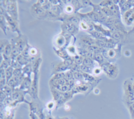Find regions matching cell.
<instances>
[{
    "label": "cell",
    "mask_w": 134,
    "mask_h": 119,
    "mask_svg": "<svg viewBox=\"0 0 134 119\" xmlns=\"http://www.w3.org/2000/svg\"><path fill=\"white\" fill-rule=\"evenodd\" d=\"M0 6L3 7L14 20L18 21V3L16 1H2L0 2Z\"/></svg>",
    "instance_id": "cell-1"
},
{
    "label": "cell",
    "mask_w": 134,
    "mask_h": 119,
    "mask_svg": "<svg viewBox=\"0 0 134 119\" xmlns=\"http://www.w3.org/2000/svg\"><path fill=\"white\" fill-rule=\"evenodd\" d=\"M121 48V44L119 43L114 48L104 50L103 55L105 59H107V61L112 63L120 57Z\"/></svg>",
    "instance_id": "cell-2"
},
{
    "label": "cell",
    "mask_w": 134,
    "mask_h": 119,
    "mask_svg": "<svg viewBox=\"0 0 134 119\" xmlns=\"http://www.w3.org/2000/svg\"><path fill=\"white\" fill-rule=\"evenodd\" d=\"M100 68H102L103 72H105L110 78H115L119 72V69L117 65L108 61H105L100 66Z\"/></svg>",
    "instance_id": "cell-3"
},
{
    "label": "cell",
    "mask_w": 134,
    "mask_h": 119,
    "mask_svg": "<svg viewBox=\"0 0 134 119\" xmlns=\"http://www.w3.org/2000/svg\"><path fill=\"white\" fill-rule=\"evenodd\" d=\"M0 12H1V15H3L5 17V20H6L11 30L14 32L18 33V35H21V32H20L18 21H15V20H14L12 17H11L10 15L8 14V13L6 11V10L3 7L0 6Z\"/></svg>",
    "instance_id": "cell-4"
},
{
    "label": "cell",
    "mask_w": 134,
    "mask_h": 119,
    "mask_svg": "<svg viewBox=\"0 0 134 119\" xmlns=\"http://www.w3.org/2000/svg\"><path fill=\"white\" fill-rule=\"evenodd\" d=\"M124 90L125 100L127 104L131 105L134 103V86L130 80H127L124 82Z\"/></svg>",
    "instance_id": "cell-5"
},
{
    "label": "cell",
    "mask_w": 134,
    "mask_h": 119,
    "mask_svg": "<svg viewBox=\"0 0 134 119\" xmlns=\"http://www.w3.org/2000/svg\"><path fill=\"white\" fill-rule=\"evenodd\" d=\"M31 14L34 17L38 20L47 18V13L42 8V5L38 2L34 3L31 8Z\"/></svg>",
    "instance_id": "cell-6"
},
{
    "label": "cell",
    "mask_w": 134,
    "mask_h": 119,
    "mask_svg": "<svg viewBox=\"0 0 134 119\" xmlns=\"http://www.w3.org/2000/svg\"><path fill=\"white\" fill-rule=\"evenodd\" d=\"M10 43L14 44L18 49V50L21 52H21L24 50L27 45L28 44L27 36L24 35V34L18 35L17 37L14 38L12 39Z\"/></svg>",
    "instance_id": "cell-7"
},
{
    "label": "cell",
    "mask_w": 134,
    "mask_h": 119,
    "mask_svg": "<svg viewBox=\"0 0 134 119\" xmlns=\"http://www.w3.org/2000/svg\"><path fill=\"white\" fill-rule=\"evenodd\" d=\"M79 42L78 45H79V46L78 47H86V46H97L96 40L93 38L90 35L82 34V35H81V36H79Z\"/></svg>",
    "instance_id": "cell-8"
},
{
    "label": "cell",
    "mask_w": 134,
    "mask_h": 119,
    "mask_svg": "<svg viewBox=\"0 0 134 119\" xmlns=\"http://www.w3.org/2000/svg\"><path fill=\"white\" fill-rule=\"evenodd\" d=\"M61 28H62V31L68 32L69 34H72L73 36H75V35H76L79 31V26H76L72 23H69V22H63L61 25Z\"/></svg>",
    "instance_id": "cell-9"
},
{
    "label": "cell",
    "mask_w": 134,
    "mask_h": 119,
    "mask_svg": "<svg viewBox=\"0 0 134 119\" xmlns=\"http://www.w3.org/2000/svg\"><path fill=\"white\" fill-rule=\"evenodd\" d=\"M124 23L128 26H130L134 23V8L124 13L123 15Z\"/></svg>",
    "instance_id": "cell-10"
},
{
    "label": "cell",
    "mask_w": 134,
    "mask_h": 119,
    "mask_svg": "<svg viewBox=\"0 0 134 119\" xmlns=\"http://www.w3.org/2000/svg\"><path fill=\"white\" fill-rule=\"evenodd\" d=\"M69 70V68L64 64V61L60 62L52 63V73L54 74L59 72H65Z\"/></svg>",
    "instance_id": "cell-11"
},
{
    "label": "cell",
    "mask_w": 134,
    "mask_h": 119,
    "mask_svg": "<svg viewBox=\"0 0 134 119\" xmlns=\"http://www.w3.org/2000/svg\"><path fill=\"white\" fill-rule=\"evenodd\" d=\"M54 44L58 49H64V47H67L66 40L63 34H60L59 35H57L54 39Z\"/></svg>",
    "instance_id": "cell-12"
},
{
    "label": "cell",
    "mask_w": 134,
    "mask_h": 119,
    "mask_svg": "<svg viewBox=\"0 0 134 119\" xmlns=\"http://www.w3.org/2000/svg\"><path fill=\"white\" fill-rule=\"evenodd\" d=\"M127 34H125L124 32H120V31H117V32H112L111 34V38L113 39L115 41L121 43V41H124L126 40V35Z\"/></svg>",
    "instance_id": "cell-13"
},
{
    "label": "cell",
    "mask_w": 134,
    "mask_h": 119,
    "mask_svg": "<svg viewBox=\"0 0 134 119\" xmlns=\"http://www.w3.org/2000/svg\"><path fill=\"white\" fill-rule=\"evenodd\" d=\"M32 80L30 77H27L26 76L25 78L24 79L23 82L20 85V88H19L20 90H23V91L27 92L30 89L31 86H32Z\"/></svg>",
    "instance_id": "cell-14"
},
{
    "label": "cell",
    "mask_w": 134,
    "mask_h": 119,
    "mask_svg": "<svg viewBox=\"0 0 134 119\" xmlns=\"http://www.w3.org/2000/svg\"><path fill=\"white\" fill-rule=\"evenodd\" d=\"M94 26V30L97 31V32H100L103 35H105V37H107V38H111V32L109 29H105L102 27V25L100 23H94L93 24Z\"/></svg>",
    "instance_id": "cell-15"
},
{
    "label": "cell",
    "mask_w": 134,
    "mask_h": 119,
    "mask_svg": "<svg viewBox=\"0 0 134 119\" xmlns=\"http://www.w3.org/2000/svg\"><path fill=\"white\" fill-rule=\"evenodd\" d=\"M76 51H77V54L82 56V58H94V53H92L90 51L87 50L85 48H82V47H77L76 48Z\"/></svg>",
    "instance_id": "cell-16"
},
{
    "label": "cell",
    "mask_w": 134,
    "mask_h": 119,
    "mask_svg": "<svg viewBox=\"0 0 134 119\" xmlns=\"http://www.w3.org/2000/svg\"><path fill=\"white\" fill-rule=\"evenodd\" d=\"M66 2V1H65ZM64 1H63V3H64V8H63V11L65 13V15H73V14L76 13L75 10V8H73V6L72 5L71 3H70V1L69 3H66Z\"/></svg>",
    "instance_id": "cell-17"
},
{
    "label": "cell",
    "mask_w": 134,
    "mask_h": 119,
    "mask_svg": "<svg viewBox=\"0 0 134 119\" xmlns=\"http://www.w3.org/2000/svg\"><path fill=\"white\" fill-rule=\"evenodd\" d=\"M54 50L55 53H57L58 56L60 57L64 60H66V59H68L69 58H72L71 56H70L69 53L67 52V51L65 49H58L57 47H54Z\"/></svg>",
    "instance_id": "cell-18"
},
{
    "label": "cell",
    "mask_w": 134,
    "mask_h": 119,
    "mask_svg": "<svg viewBox=\"0 0 134 119\" xmlns=\"http://www.w3.org/2000/svg\"><path fill=\"white\" fill-rule=\"evenodd\" d=\"M8 23L7 22L5 18V17L3 15H0V27H1V29L3 31V33H4L5 35H7V30L9 29V27H8Z\"/></svg>",
    "instance_id": "cell-19"
},
{
    "label": "cell",
    "mask_w": 134,
    "mask_h": 119,
    "mask_svg": "<svg viewBox=\"0 0 134 119\" xmlns=\"http://www.w3.org/2000/svg\"><path fill=\"white\" fill-rule=\"evenodd\" d=\"M22 71L23 74H24L25 76L30 77L32 76V74L33 73V69H32V62L27 64L25 66L22 68Z\"/></svg>",
    "instance_id": "cell-20"
},
{
    "label": "cell",
    "mask_w": 134,
    "mask_h": 119,
    "mask_svg": "<svg viewBox=\"0 0 134 119\" xmlns=\"http://www.w3.org/2000/svg\"><path fill=\"white\" fill-rule=\"evenodd\" d=\"M88 33L89 34V35H90L91 36L93 37V38H94L95 40H105V39L107 38V37H105V35H103L101 33H100V32H97V31L96 30H94H94L91 31V32H88Z\"/></svg>",
    "instance_id": "cell-21"
},
{
    "label": "cell",
    "mask_w": 134,
    "mask_h": 119,
    "mask_svg": "<svg viewBox=\"0 0 134 119\" xmlns=\"http://www.w3.org/2000/svg\"><path fill=\"white\" fill-rule=\"evenodd\" d=\"M86 15L88 17V18L90 19L93 23H99V15H98L97 13H95L94 11H93V10L90 12H88L86 14Z\"/></svg>",
    "instance_id": "cell-22"
},
{
    "label": "cell",
    "mask_w": 134,
    "mask_h": 119,
    "mask_svg": "<svg viewBox=\"0 0 134 119\" xmlns=\"http://www.w3.org/2000/svg\"><path fill=\"white\" fill-rule=\"evenodd\" d=\"M105 58H104L103 53H94L93 59L95 62H97L100 66L105 62Z\"/></svg>",
    "instance_id": "cell-23"
},
{
    "label": "cell",
    "mask_w": 134,
    "mask_h": 119,
    "mask_svg": "<svg viewBox=\"0 0 134 119\" xmlns=\"http://www.w3.org/2000/svg\"><path fill=\"white\" fill-rule=\"evenodd\" d=\"M14 90H15V89L12 88V87L9 86L8 84H6V85L4 87H3L2 88H1V91L3 92V93L6 95L7 97H8V96H12V95Z\"/></svg>",
    "instance_id": "cell-24"
},
{
    "label": "cell",
    "mask_w": 134,
    "mask_h": 119,
    "mask_svg": "<svg viewBox=\"0 0 134 119\" xmlns=\"http://www.w3.org/2000/svg\"><path fill=\"white\" fill-rule=\"evenodd\" d=\"M16 60L18 62L19 64H20V65L22 66V68H23L24 66H26V65H27V64L30 63V62L28 59H26V58H24V57L21 55V54H20V55L16 58Z\"/></svg>",
    "instance_id": "cell-25"
},
{
    "label": "cell",
    "mask_w": 134,
    "mask_h": 119,
    "mask_svg": "<svg viewBox=\"0 0 134 119\" xmlns=\"http://www.w3.org/2000/svg\"><path fill=\"white\" fill-rule=\"evenodd\" d=\"M66 51L70 55V56L74 57L77 54V51H76V47L74 45H69L66 47Z\"/></svg>",
    "instance_id": "cell-26"
},
{
    "label": "cell",
    "mask_w": 134,
    "mask_h": 119,
    "mask_svg": "<svg viewBox=\"0 0 134 119\" xmlns=\"http://www.w3.org/2000/svg\"><path fill=\"white\" fill-rule=\"evenodd\" d=\"M131 8H132V5H131V2H130V1H127L125 3V4L120 8L121 13V14L123 15L124 13H125L126 11H129L130 9H131Z\"/></svg>",
    "instance_id": "cell-27"
},
{
    "label": "cell",
    "mask_w": 134,
    "mask_h": 119,
    "mask_svg": "<svg viewBox=\"0 0 134 119\" xmlns=\"http://www.w3.org/2000/svg\"><path fill=\"white\" fill-rule=\"evenodd\" d=\"M14 69L13 68L12 66H9V68H8L5 70V75H6L7 82H8L11 78H12L13 76H14Z\"/></svg>",
    "instance_id": "cell-28"
},
{
    "label": "cell",
    "mask_w": 134,
    "mask_h": 119,
    "mask_svg": "<svg viewBox=\"0 0 134 119\" xmlns=\"http://www.w3.org/2000/svg\"><path fill=\"white\" fill-rule=\"evenodd\" d=\"M94 68L90 67V66H85V65H83V64L81 65V72H82V73L89 74H93V70Z\"/></svg>",
    "instance_id": "cell-29"
},
{
    "label": "cell",
    "mask_w": 134,
    "mask_h": 119,
    "mask_svg": "<svg viewBox=\"0 0 134 119\" xmlns=\"http://www.w3.org/2000/svg\"><path fill=\"white\" fill-rule=\"evenodd\" d=\"M83 65H85L87 66H90V67L94 68V60L93 58H85L83 59V62H82Z\"/></svg>",
    "instance_id": "cell-30"
},
{
    "label": "cell",
    "mask_w": 134,
    "mask_h": 119,
    "mask_svg": "<svg viewBox=\"0 0 134 119\" xmlns=\"http://www.w3.org/2000/svg\"><path fill=\"white\" fill-rule=\"evenodd\" d=\"M73 75L75 80L85 82V79H84V76L82 72H73Z\"/></svg>",
    "instance_id": "cell-31"
},
{
    "label": "cell",
    "mask_w": 134,
    "mask_h": 119,
    "mask_svg": "<svg viewBox=\"0 0 134 119\" xmlns=\"http://www.w3.org/2000/svg\"><path fill=\"white\" fill-rule=\"evenodd\" d=\"M10 41H8L6 40H4V39H2L0 41V49H1V53H3V52H4L5 49V47L6 46L9 44Z\"/></svg>",
    "instance_id": "cell-32"
},
{
    "label": "cell",
    "mask_w": 134,
    "mask_h": 119,
    "mask_svg": "<svg viewBox=\"0 0 134 119\" xmlns=\"http://www.w3.org/2000/svg\"><path fill=\"white\" fill-rule=\"evenodd\" d=\"M72 58L73 59V61L75 64H77V65H80V66L82 64L84 58H82V56H79V54H76V56H75L74 57H72Z\"/></svg>",
    "instance_id": "cell-33"
},
{
    "label": "cell",
    "mask_w": 134,
    "mask_h": 119,
    "mask_svg": "<svg viewBox=\"0 0 134 119\" xmlns=\"http://www.w3.org/2000/svg\"><path fill=\"white\" fill-rule=\"evenodd\" d=\"M71 5L73 6V8H75V10L76 11V13L78 12V11L80 9L82 8V5H81V3L80 2V1H71L70 2Z\"/></svg>",
    "instance_id": "cell-34"
},
{
    "label": "cell",
    "mask_w": 134,
    "mask_h": 119,
    "mask_svg": "<svg viewBox=\"0 0 134 119\" xmlns=\"http://www.w3.org/2000/svg\"><path fill=\"white\" fill-rule=\"evenodd\" d=\"M113 4V2L111 1V0H105V1H102L100 2V3H99V5H100L101 8H109L111 5Z\"/></svg>",
    "instance_id": "cell-35"
},
{
    "label": "cell",
    "mask_w": 134,
    "mask_h": 119,
    "mask_svg": "<svg viewBox=\"0 0 134 119\" xmlns=\"http://www.w3.org/2000/svg\"><path fill=\"white\" fill-rule=\"evenodd\" d=\"M65 78L68 82L69 81H71V80H75V78H74V75H73V72H72L71 70H69L66 71L65 72Z\"/></svg>",
    "instance_id": "cell-36"
},
{
    "label": "cell",
    "mask_w": 134,
    "mask_h": 119,
    "mask_svg": "<svg viewBox=\"0 0 134 119\" xmlns=\"http://www.w3.org/2000/svg\"><path fill=\"white\" fill-rule=\"evenodd\" d=\"M69 70H71L72 72H81V66L77 65V64H75V63L69 68Z\"/></svg>",
    "instance_id": "cell-37"
},
{
    "label": "cell",
    "mask_w": 134,
    "mask_h": 119,
    "mask_svg": "<svg viewBox=\"0 0 134 119\" xmlns=\"http://www.w3.org/2000/svg\"><path fill=\"white\" fill-rule=\"evenodd\" d=\"M65 78V72H59V73L54 74V76L51 78L50 80H56L62 79Z\"/></svg>",
    "instance_id": "cell-38"
},
{
    "label": "cell",
    "mask_w": 134,
    "mask_h": 119,
    "mask_svg": "<svg viewBox=\"0 0 134 119\" xmlns=\"http://www.w3.org/2000/svg\"><path fill=\"white\" fill-rule=\"evenodd\" d=\"M14 102V101L12 96H8V97L5 99V100L3 101V104H4L5 106H9L11 105L12 104H13Z\"/></svg>",
    "instance_id": "cell-39"
},
{
    "label": "cell",
    "mask_w": 134,
    "mask_h": 119,
    "mask_svg": "<svg viewBox=\"0 0 134 119\" xmlns=\"http://www.w3.org/2000/svg\"><path fill=\"white\" fill-rule=\"evenodd\" d=\"M102 72H103V70H102V68H100V67H94L93 70V74L94 75V76H99L100 74L102 73Z\"/></svg>",
    "instance_id": "cell-40"
},
{
    "label": "cell",
    "mask_w": 134,
    "mask_h": 119,
    "mask_svg": "<svg viewBox=\"0 0 134 119\" xmlns=\"http://www.w3.org/2000/svg\"><path fill=\"white\" fill-rule=\"evenodd\" d=\"M9 64L8 62H6L5 59H3V58L2 57V62H1V65H0V68L2 69H5L6 70L9 67Z\"/></svg>",
    "instance_id": "cell-41"
},
{
    "label": "cell",
    "mask_w": 134,
    "mask_h": 119,
    "mask_svg": "<svg viewBox=\"0 0 134 119\" xmlns=\"http://www.w3.org/2000/svg\"><path fill=\"white\" fill-rule=\"evenodd\" d=\"M23 74L22 68H15L14 70V76H20Z\"/></svg>",
    "instance_id": "cell-42"
},
{
    "label": "cell",
    "mask_w": 134,
    "mask_h": 119,
    "mask_svg": "<svg viewBox=\"0 0 134 119\" xmlns=\"http://www.w3.org/2000/svg\"><path fill=\"white\" fill-rule=\"evenodd\" d=\"M81 3V5H82V8H86V7L88 6V5H91V6L92 2L91 1H88V0H83V1H80Z\"/></svg>",
    "instance_id": "cell-43"
},
{
    "label": "cell",
    "mask_w": 134,
    "mask_h": 119,
    "mask_svg": "<svg viewBox=\"0 0 134 119\" xmlns=\"http://www.w3.org/2000/svg\"><path fill=\"white\" fill-rule=\"evenodd\" d=\"M6 98H7L6 95L3 92L1 91V102H2V103H3V101L5 100V99Z\"/></svg>",
    "instance_id": "cell-44"
},
{
    "label": "cell",
    "mask_w": 134,
    "mask_h": 119,
    "mask_svg": "<svg viewBox=\"0 0 134 119\" xmlns=\"http://www.w3.org/2000/svg\"><path fill=\"white\" fill-rule=\"evenodd\" d=\"M130 111H131L132 115H133L134 116V103L133 104H131V105L130 106Z\"/></svg>",
    "instance_id": "cell-45"
},
{
    "label": "cell",
    "mask_w": 134,
    "mask_h": 119,
    "mask_svg": "<svg viewBox=\"0 0 134 119\" xmlns=\"http://www.w3.org/2000/svg\"><path fill=\"white\" fill-rule=\"evenodd\" d=\"M54 106V102H50V103H48V109H52V107Z\"/></svg>",
    "instance_id": "cell-46"
},
{
    "label": "cell",
    "mask_w": 134,
    "mask_h": 119,
    "mask_svg": "<svg viewBox=\"0 0 134 119\" xmlns=\"http://www.w3.org/2000/svg\"><path fill=\"white\" fill-rule=\"evenodd\" d=\"M130 54H131V53H130V52L129 50H126L125 52V55L126 56H130Z\"/></svg>",
    "instance_id": "cell-47"
},
{
    "label": "cell",
    "mask_w": 134,
    "mask_h": 119,
    "mask_svg": "<svg viewBox=\"0 0 134 119\" xmlns=\"http://www.w3.org/2000/svg\"><path fill=\"white\" fill-rule=\"evenodd\" d=\"M31 116H32V119H38V117L36 116H35L34 114H31Z\"/></svg>",
    "instance_id": "cell-48"
},
{
    "label": "cell",
    "mask_w": 134,
    "mask_h": 119,
    "mask_svg": "<svg viewBox=\"0 0 134 119\" xmlns=\"http://www.w3.org/2000/svg\"><path fill=\"white\" fill-rule=\"evenodd\" d=\"M94 94H99V90L97 88L94 89Z\"/></svg>",
    "instance_id": "cell-49"
},
{
    "label": "cell",
    "mask_w": 134,
    "mask_h": 119,
    "mask_svg": "<svg viewBox=\"0 0 134 119\" xmlns=\"http://www.w3.org/2000/svg\"><path fill=\"white\" fill-rule=\"evenodd\" d=\"M130 33H133V34L134 35V28H133V30H131V32H130Z\"/></svg>",
    "instance_id": "cell-50"
},
{
    "label": "cell",
    "mask_w": 134,
    "mask_h": 119,
    "mask_svg": "<svg viewBox=\"0 0 134 119\" xmlns=\"http://www.w3.org/2000/svg\"><path fill=\"white\" fill-rule=\"evenodd\" d=\"M133 86H134V83H133Z\"/></svg>",
    "instance_id": "cell-51"
}]
</instances>
